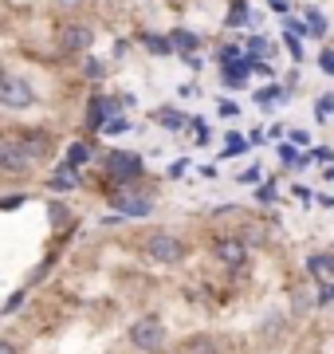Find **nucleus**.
Listing matches in <instances>:
<instances>
[{
    "mask_svg": "<svg viewBox=\"0 0 334 354\" xmlns=\"http://www.w3.org/2000/svg\"><path fill=\"white\" fill-rule=\"evenodd\" d=\"M185 256H189V244L181 241L177 232H154V236L146 241V260H150V264L177 268V264H185Z\"/></svg>",
    "mask_w": 334,
    "mask_h": 354,
    "instance_id": "nucleus-1",
    "label": "nucleus"
},
{
    "mask_svg": "<svg viewBox=\"0 0 334 354\" xmlns=\"http://www.w3.org/2000/svg\"><path fill=\"white\" fill-rule=\"evenodd\" d=\"M32 102H36V91L24 75H4V83H0V106L4 111H28Z\"/></svg>",
    "mask_w": 334,
    "mask_h": 354,
    "instance_id": "nucleus-2",
    "label": "nucleus"
},
{
    "mask_svg": "<svg viewBox=\"0 0 334 354\" xmlns=\"http://www.w3.org/2000/svg\"><path fill=\"white\" fill-rule=\"evenodd\" d=\"M130 342L138 346V351H161L166 346V327H161V319H138V323H130Z\"/></svg>",
    "mask_w": 334,
    "mask_h": 354,
    "instance_id": "nucleus-3",
    "label": "nucleus"
},
{
    "mask_svg": "<svg viewBox=\"0 0 334 354\" xmlns=\"http://www.w3.org/2000/svg\"><path fill=\"white\" fill-rule=\"evenodd\" d=\"M36 169V158L20 146V142H4L0 146V174H12V177H24Z\"/></svg>",
    "mask_w": 334,
    "mask_h": 354,
    "instance_id": "nucleus-4",
    "label": "nucleus"
},
{
    "mask_svg": "<svg viewBox=\"0 0 334 354\" xmlns=\"http://www.w3.org/2000/svg\"><path fill=\"white\" fill-rule=\"evenodd\" d=\"M106 169L115 181H138L141 177V158L138 153H126V150H115L106 153Z\"/></svg>",
    "mask_w": 334,
    "mask_h": 354,
    "instance_id": "nucleus-5",
    "label": "nucleus"
},
{
    "mask_svg": "<svg viewBox=\"0 0 334 354\" xmlns=\"http://www.w3.org/2000/svg\"><path fill=\"white\" fill-rule=\"evenodd\" d=\"M213 256H217V264H224V268H244L248 264V244L240 241V236H220V241L213 244Z\"/></svg>",
    "mask_w": 334,
    "mask_h": 354,
    "instance_id": "nucleus-6",
    "label": "nucleus"
},
{
    "mask_svg": "<svg viewBox=\"0 0 334 354\" xmlns=\"http://www.w3.org/2000/svg\"><path fill=\"white\" fill-rule=\"evenodd\" d=\"M90 44H95V32H90L87 24H67L63 32H59V48H63L67 55H79V51H90Z\"/></svg>",
    "mask_w": 334,
    "mask_h": 354,
    "instance_id": "nucleus-7",
    "label": "nucleus"
},
{
    "mask_svg": "<svg viewBox=\"0 0 334 354\" xmlns=\"http://www.w3.org/2000/svg\"><path fill=\"white\" fill-rule=\"evenodd\" d=\"M115 209H118V213H126V216H150V213H154V201H150V197H141V193H118Z\"/></svg>",
    "mask_w": 334,
    "mask_h": 354,
    "instance_id": "nucleus-8",
    "label": "nucleus"
},
{
    "mask_svg": "<svg viewBox=\"0 0 334 354\" xmlns=\"http://www.w3.org/2000/svg\"><path fill=\"white\" fill-rule=\"evenodd\" d=\"M307 276H315L319 283H334V252H311Z\"/></svg>",
    "mask_w": 334,
    "mask_h": 354,
    "instance_id": "nucleus-9",
    "label": "nucleus"
},
{
    "mask_svg": "<svg viewBox=\"0 0 334 354\" xmlns=\"http://www.w3.org/2000/svg\"><path fill=\"white\" fill-rule=\"evenodd\" d=\"M115 111H118L115 99H95V102H90V127L103 130L106 122H110V114H115Z\"/></svg>",
    "mask_w": 334,
    "mask_h": 354,
    "instance_id": "nucleus-10",
    "label": "nucleus"
},
{
    "mask_svg": "<svg viewBox=\"0 0 334 354\" xmlns=\"http://www.w3.org/2000/svg\"><path fill=\"white\" fill-rule=\"evenodd\" d=\"M20 146H24V150L36 158V162L52 153V138H48V134H24V138H20Z\"/></svg>",
    "mask_w": 334,
    "mask_h": 354,
    "instance_id": "nucleus-11",
    "label": "nucleus"
},
{
    "mask_svg": "<svg viewBox=\"0 0 334 354\" xmlns=\"http://www.w3.org/2000/svg\"><path fill=\"white\" fill-rule=\"evenodd\" d=\"M141 48L150 51V55H173V44H169V36H141Z\"/></svg>",
    "mask_w": 334,
    "mask_h": 354,
    "instance_id": "nucleus-12",
    "label": "nucleus"
},
{
    "mask_svg": "<svg viewBox=\"0 0 334 354\" xmlns=\"http://www.w3.org/2000/svg\"><path fill=\"white\" fill-rule=\"evenodd\" d=\"M185 354H220L217 339H208V335H197V339L185 342Z\"/></svg>",
    "mask_w": 334,
    "mask_h": 354,
    "instance_id": "nucleus-13",
    "label": "nucleus"
},
{
    "mask_svg": "<svg viewBox=\"0 0 334 354\" xmlns=\"http://www.w3.org/2000/svg\"><path fill=\"white\" fill-rule=\"evenodd\" d=\"M169 44H173V48H181V51H193L197 44H201V36H193V32H169Z\"/></svg>",
    "mask_w": 334,
    "mask_h": 354,
    "instance_id": "nucleus-14",
    "label": "nucleus"
},
{
    "mask_svg": "<svg viewBox=\"0 0 334 354\" xmlns=\"http://www.w3.org/2000/svg\"><path fill=\"white\" fill-rule=\"evenodd\" d=\"M59 169H63V174H55V177H52V189H55V193H63V189H75V185H79V177L71 174L67 165H59Z\"/></svg>",
    "mask_w": 334,
    "mask_h": 354,
    "instance_id": "nucleus-15",
    "label": "nucleus"
},
{
    "mask_svg": "<svg viewBox=\"0 0 334 354\" xmlns=\"http://www.w3.org/2000/svg\"><path fill=\"white\" fill-rule=\"evenodd\" d=\"M154 118L161 122V127H169V130H181V127H185V114H177V111H154Z\"/></svg>",
    "mask_w": 334,
    "mask_h": 354,
    "instance_id": "nucleus-16",
    "label": "nucleus"
},
{
    "mask_svg": "<svg viewBox=\"0 0 334 354\" xmlns=\"http://www.w3.org/2000/svg\"><path fill=\"white\" fill-rule=\"evenodd\" d=\"M87 158H90V150H87V146H71V150H67V169H79V165H83V162H87Z\"/></svg>",
    "mask_w": 334,
    "mask_h": 354,
    "instance_id": "nucleus-17",
    "label": "nucleus"
},
{
    "mask_svg": "<svg viewBox=\"0 0 334 354\" xmlns=\"http://www.w3.org/2000/svg\"><path fill=\"white\" fill-rule=\"evenodd\" d=\"M307 28L315 36H322V32H326V16H322L319 8H307Z\"/></svg>",
    "mask_w": 334,
    "mask_h": 354,
    "instance_id": "nucleus-18",
    "label": "nucleus"
},
{
    "mask_svg": "<svg viewBox=\"0 0 334 354\" xmlns=\"http://www.w3.org/2000/svg\"><path fill=\"white\" fill-rule=\"evenodd\" d=\"M24 201H28L24 193H8V197H0V213H12V209H20Z\"/></svg>",
    "mask_w": 334,
    "mask_h": 354,
    "instance_id": "nucleus-19",
    "label": "nucleus"
},
{
    "mask_svg": "<svg viewBox=\"0 0 334 354\" xmlns=\"http://www.w3.org/2000/svg\"><path fill=\"white\" fill-rule=\"evenodd\" d=\"M315 304H319V307L334 304V283H322V288H319V295H315Z\"/></svg>",
    "mask_w": 334,
    "mask_h": 354,
    "instance_id": "nucleus-20",
    "label": "nucleus"
},
{
    "mask_svg": "<svg viewBox=\"0 0 334 354\" xmlns=\"http://www.w3.org/2000/svg\"><path fill=\"white\" fill-rule=\"evenodd\" d=\"M24 295H28V291H12V299L4 304V315H12V311H20V304H24Z\"/></svg>",
    "mask_w": 334,
    "mask_h": 354,
    "instance_id": "nucleus-21",
    "label": "nucleus"
},
{
    "mask_svg": "<svg viewBox=\"0 0 334 354\" xmlns=\"http://www.w3.org/2000/svg\"><path fill=\"white\" fill-rule=\"evenodd\" d=\"M103 59H87V79H103Z\"/></svg>",
    "mask_w": 334,
    "mask_h": 354,
    "instance_id": "nucleus-22",
    "label": "nucleus"
},
{
    "mask_svg": "<svg viewBox=\"0 0 334 354\" xmlns=\"http://www.w3.org/2000/svg\"><path fill=\"white\" fill-rule=\"evenodd\" d=\"M240 150H244V138H240V134H228V146H224V153L232 158V153H240Z\"/></svg>",
    "mask_w": 334,
    "mask_h": 354,
    "instance_id": "nucleus-23",
    "label": "nucleus"
},
{
    "mask_svg": "<svg viewBox=\"0 0 334 354\" xmlns=\"http://www.w3.org/2000/svg\"><path fill=\"white\" fill-rule=\"evenodd\" d=\"M275 99H283L279 87H264V91H259V102H275Z\"/></svg>",
    "mask_w": 334,
    "mask_h": 354,
    "instance_id": "nucleus-24",
    "label": "nucleus"
},
{
    "mask_svg": "<svg viewBox=\"0 0 334 354\" xmlns=\"http://www.w3.org/2000/svg\"><path fill=\"white\" fill-rule=\"evenodd\" d=\"M248 51H252V55H264V51H268V39H248Z\"/></svg>",
    "mask_w": 334,
    "mask_h": 354,
    "instance_id": "nucleus-25",
    "label": "nucleus"
},
{
    "mask_svg": "<svg viewBox=\"0 0 334 354\" xmlns=\"http://www.w3.org/2000/svg\"><path fill=\"white\" fill-rule=\"evenodd\" d=\"M103 130H110V134H118V130H126V118H110Z\"/></svg>",
    "mask_w": 334,
    "mask_h": 354,
    "instance_id": "nucleus-26",
    "label": "nucleus"
},
{
    "mask_svg": "<svg viewBox=\"0 0 334 354\" xmlns=\"http://www.w3.org/2000/svg\"><path fill=\"white\" fill-rule=\"evenodd\" d=\"M236 111H240V106H236L232 99H220V114H236Z\"/></svg>",
    "mask_w": 334,
    "mask_h": 354,
    "instance_id": "nucleus-27",
    "label": "nucleus"
},
{
    "mask_svg": "<svg viewBox=\"0 0 334 354\" xmlns=\"http://www.w3.org/2000/svg\"><path fill=\"white\" fill-rule=\"evenodd\" d=\"M291 142H295V146H307L311 138H307V134H303V130H291Z\"/></svg>",
    "mask_w": 334,
    "mask_h": 354,
    "instance_id": "nucleus-28",
    "label": "nucleus"
},
{
    "mask_svg": "<svg viewBox=\"0 0 334 354\" xmlns=\"http://www.w3.org/2000/svg\"><path fill=\"white\" fill-rule=\"evenodd\" d=\"M0 354H20V351H16V342H8V339H0Z\"/></svg>",
    "mask_w": 334,
    "mask_h": 354,
    "instance_id": "nucleus-29",
    "label": "nucleus"
},
{
    "mask_svg": "<svg viewBox=\"0 0 334 354\" xmlns=\"http://www.w3.org/2000/svg\"><path fill=\"white\" fill-rule=\"evenodd\" d=\"M271 8H275V12H283V16L291 12V8H287V0H271Z\"/></svg>",
    "mask_w": 334,
    "mask_h": 354,
    "instance_id": "nucleus-30",
    "label": "nucleus"
},
{
    "mask_svg": "<svg viewBox=\"0 0 334 354\" xmlns=\"http://www.w3.org/2000/svg\"><path fill=\"white\" fill-rule=\"evenodd\" d=\"M4 75H8V71H4V67H0V83H4Z\"/></svg>",
    "mask_w": 334,
    "mask_h": 354,
    "instance_id": "nucleus-31",
    "label": "nucleus"
}]
</instances>
